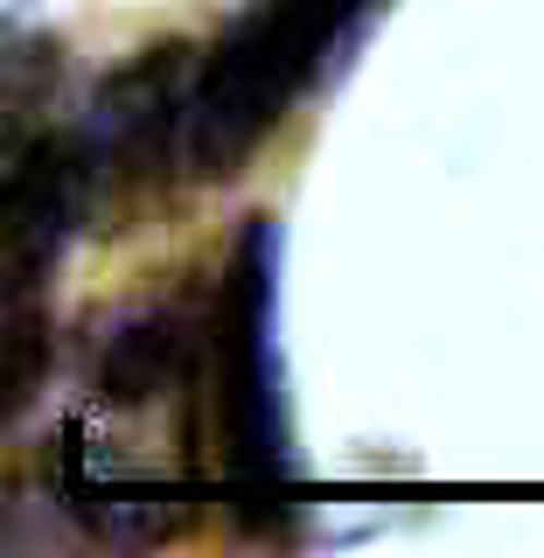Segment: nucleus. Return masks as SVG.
Here are the masks:
<instances>
[{
  "label": "nucleus",
  "mask_w": 544,
  "mask_h": 558,
  "mask_svg": "<svg viewBox=\"0 0 544 558\" xmlns=\"http://www.w3.org/2000/svg\"><path fill=\"white\" fill-rule=\"evenodd\" d=\"M384 0H244L189 77V174L231 182L293 119L314 84L356 49Z\"/></svg>",
  "instance_id": "obj_1"
},
{
  "label": "nucleus",
  "mask_w": 544,
  "mask_h": 558,
  "mask_svg": "<svg viewBox=\"0 0 544 558\" xmlns=\"http://www.w3.org/2000/svg\"><path fill=\"white\" fill-rule=\"evenodd\" d=\"M203 433L217 447L223 482L273 488L293 475L287 426V363H279V223L244 217L209 293L203 349Z\"/></svg>",
  "instance_id": "obj_2"
},
{
  "label": "nucleus",
  "mask_w": 544,
  "mask_h": 558,
  "mask_svg": "<svg viewBox=\"0 0 544 558\" xmlns=\"http://www.w3.org/2000/svg\"><path fill=\"white\" fill-rule=\"evenodd\" d=\"M189 77L196 57L161 43L98 84L92 112L70 126L84 168V223L126 231L147 203H161L168 174L189 168Z\"/></svg>",
  "instance_id": "obj_3"
}]
</instances>
